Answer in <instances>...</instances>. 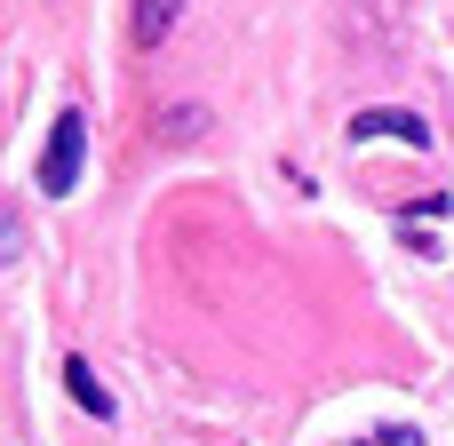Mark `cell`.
<instances>
[{
	"label": "cell",
	"instance_id": "cell-5",
	"mask_svg": "<svg viewBox=\"0 0 454 446\" xmlns=\"http://www.w3.org/2000/svg\"><path fill=\"white\" fill-rule=\"evenodd\" d=\"M0 263H24V215H16V200H0Z\"/></svg>",
	"mask_w": 454,
	"mask_h": 446
},
{
	"label": "cell",
	"instance_id": "cell-4",
	"mask_svg": "<svg viewBox=\"0 0 454 446\" xmlns=\"http://www.w3.org/2000/svg\"><path fill=\"white\" fill-rule=\"evenodd\" d=\"M64 383H72V399H80L88 415H104V423H112V391L96 383V367H88V359H64Z\"/></svg>",
	"mask_w": 454,
	"mask_h": 446
},
{
	"label": "cell",
	"instance_id": "cell-2",
	"mask_svg": "<svg viewBox=\"0 0 454 446\" xmlns=\"http://www.w3.org/2000/svg\"><path fill=\"white\" fill-rule=\"evenodd\" d=\"M367 136H391V144L431 152V120L423 112H351V144H367Z\"/></svg>",
	"mask_w": 454,
	"mask_h": 446
},
{
	"label": "cell",
	"instance_id": "cell-1",
	"mask_svg": "<svg viewBox=\"0 0 454 446\" xmlns=\"http://www.w3.org/2000/svg\"><path fill=\"white\" fill-rule=\"evenodd\" d=\"M80 160H88V120H80V112H56L48 152H40V192H48V200H64V192L80 184Z\"/></svg>",
	"mask_w": 454,
	"mask_h": 446
},
{
	"label": "cell",
	"instance_id": "cell-3",
	"mask_svg": "<svg viewBox=\"0 0 454 446\" xmlns=\"http://www.w3.org/2000/svg\"><path fill=\"white\" fill-rule=\"evenodd\" d=\"M184 8H192V0H136V48H160Z\"/></svg>",
	"mask_w": 454,
	"mask_h": 446
},
{
	"label": "cell",
	"instance_id": "cell-7",
	"mask_svg": "<svg viewBox=\"0 0 454 446\" xmlns=\"http://www.w3.org/2000/svg\"><path fill=\"white\" fill-rule=\"evenodd\" d=\"M367 446H423V431H383V439H367Z\"/></svg>",
	"mask_w": 454,
	"mask_h": 446
},
{
	"label": "cell",
	"instance_id": "cell-6",
	"mask_svg": "<svg viewBox=\"0 0 454 446\" xmlns=\"http://www.w3.org/2000/svg\"><path fill=\"white\" fill-rule=\"evenodd\" d=\"M168 136H176V144H192V136H200V104H184V112L168 120Z\"/></svg>",
	"mask_w": 454,
	"mask_h": 446
}]
</instances>
